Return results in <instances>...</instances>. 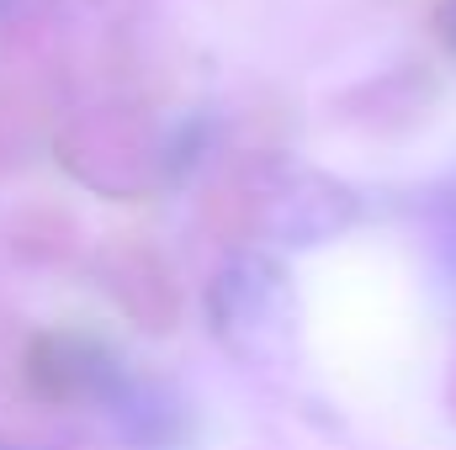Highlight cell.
<instances>
[{
    "mask_svg": "<svg viewBox=\"0 0 456 450\" xmlns=\"http://www.w3.org/2000/svg\"><path fill=\"white\" fill-rule=\"evenodd\" d=\"M5 5H16V0H0V11H5Z\"/></svg>",
    "mask_w": 456,
    "mask_h": 450,
    "instance_id": "6da1fadb",
    "label": "cell"
},
{
    "mask_svg": "<svg viewBox=\"0 0 456 450\" xmlns=\"http://www.w3.org/2000/svg\"><path fill=\"white\" fill-rule=\"evenodd\" d=\"M0 450H11V446H0Z\"/></svg>",
    "mask_w": 456,
    "mask_h": 450,
    "instance_id": "7a4b0ae2",
    "label": "cell"
}]
</instances>
